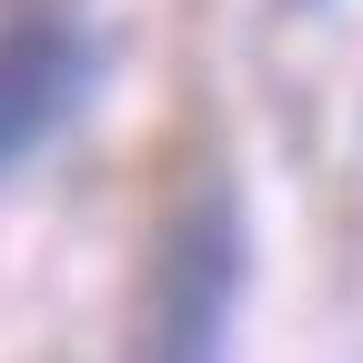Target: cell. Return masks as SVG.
<instances>
[{
  "instance_id": "1",
  "label": "cell",
  "mask_w": 363,
  "mask_h": 363,
  "mask_svg": "<svg viewBox=\"0 0 363 363\" xmlns=\"http://www.w3.org/2000/svg\"><path fill=\"white\" fill-rule=\"evenodd\" d=\"M233 303H242V202H233V172L202 162L152 233L131 363H222L233 353Z\"/></svg>"
},
{
  "instance_id": "2",
  "label": "cell",
  "mask_w": 363,
  "mask_h": 363,
  "mask_svg": "<svg viewBox=\"0 0 363 363\" xmlns=\"http://www.w3.org/2000/svg\"><path fill=\"white\" fill-rule=\"evenodd\" d=\"M81 71H91V51L71 21H11L0 30V172L81 101Z\"/></svg>"
}]
</instances>
